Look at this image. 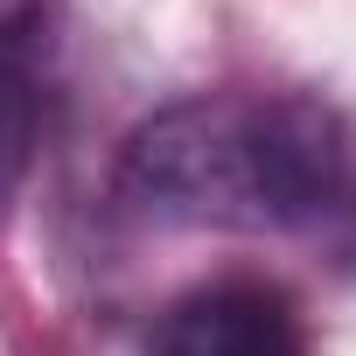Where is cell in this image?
Segmentation results:
<instances>
[{"instance_id":"1","label":"cell","mask_w":356,"mask_h":356,"mask_svg":"<svg viewBox=\"0 0 356 356\" xmlns=\"http://www.w3.org/2000/svg\"><path fill=\"white\" fill-rule=\"evenodd\" d=\"M112 196L154 231L328 245L356 210V119L300 91H203L133 126Z\"/></svg>"},{"instance_id":"2","label":"cell","mask_w":356,"mask_h":356,"mask_svg":"<svg viewBox=\"0 0 356 356\" xmlns=\"http://www.w3.org/2000/svg\"><path fill=\"white\" fill-rule=\"evenodd\" d=\"M147 356H314V342L286 286L210 280L182 300H168V314L147 335Z\"/></svg>"},{"instance_id":"3","label":"cell","mask_w":356,"mask_h":356,"mask_svg":"<svg viewBox=\"0 0 356 356\" xmlns=\"http://www.w3.org/2000/svg\"><path fill=\"white\" fill-rule=\"evenodd\" d=\"M42 112H49V8L29 15L0 42V224H8L29 168H35Z\"/></svg>"},{"instance_id":"4","label":"cell","mask_w":356,"mask_h":356,"mask_svg":"<svg viewBox=\"0 0 356 356\" xmlns=\"http://www.w3.org/2000/svg\"><path fill=\"white\" fill-rule=\"evenodd\" d=\"M321 252H328V259H335V266H342V273H356V210H349V217H342V231H335V238H328V245H321Z\"/></svg>"},{"instance_id":"5","label":"cell","mask_w":356,"mask_h":356,"mask_svg":"<svg viewBox=\"0 0 356 356\" xmlns=\"http://www.w3.org/2000/svg\"><path fill=\"white\" fill-rule=\"evenodd\" d=\"M42 8H49V0H0V42H8L29 15H42Z\"/></svg>"}]
</instances>
